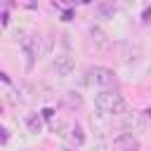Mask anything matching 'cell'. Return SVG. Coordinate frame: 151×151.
<instances>
[{
	"instance_id": "6da1fadb",
	"label": "cell",
	"mask_w": 151,
	"mask_h": 151,
	"mask_svg": "<svg viewBox=\"0 0 151 151\" xmlns=\"http://www.w3.org/2000/svg\"><path fill=\"white\" fill-rule=\"evenodd\" d=\"M19 45H21V52H24V57H26V68L31 71L33 64H35V59H40L42 38L35 35V33H31V35H24V38L19 40Z\"/></svg>"
},
{
	"instance_id": "7a4b0ae2",
	"label": "cell",
	"mask_w": 151,
	"mask_h": 151,
	"mask_svg": "<svg viewBox=\"0 0 151 151\" xmlns=\"http://www.w3.org/2000/svg\"><path fill=\"white\" fill-rule=\"evenodd\" d=\"M123 132H127V134H139V132H144L146 130V125H149V118L142 113V111H127L125 116H123Z\"/></svg>"
},
{
	"instance_id": "3957f363",
	"label": "cell",
	"mask_w": 151,
	"mask_h": 151,
	"mask_svg": "<svg viewBox=\"0 0 151 151\" xmlns=\"http://www.w3.org/2000/svg\"><path fill=\"white\" fill-rule=\"evenodd\" d=\"M87 80H90L94 87H109V85H113L116 73H113L111 68H106V66H92V68L87 71Z\"/></svg>"
},
{
	"instance_id": "277c9868",
	"label": "cell",
	"mask_w": 151,
	"mask_h": 151,
	"mask_svg": "<svg viewBox=\"0 0 151 151\" xmlns=\"http://www.w3.org/2000/svg\"><path fill=\"white\" fill-rule=\"evenodd\" d=\"M52 71H54L59 78H68V76L76 71L73 57H68V54H57V57H52Z\"/></svg>"
},
{
	"instance_id": "5b68a950",
	"label": "cell",
	"mask_w": 151,
	"mask_h": 151,
	"mask_svg": "<svg viewBox=\"0 0 151 151\" xmlns=\"http://www.w3.org/2000/svg\"><path fill=\"white\" fill-rule=\"evenodd\" d=\"M111 149L113 151H139V142L134 134H127V132H120L113 137L111 142Z\"/></svg>"
},
{
	"instance_id": "8992f818",
	"label": "cell",
	"mask_w": 151,
	"mask_h": 151,
	"mask_svg": "<svg viewBox=\"0 0 151 151\" xmlns=\"http://www.w3.org/2000/svg\"><path fill=\"white\" fill-rule=\"evenodd\" d=\"M90 45L94 50H106L109 47V35L101 26H90Z\"/></svg>"
},
{
	"instance_id": "52a82bcc",
	"label": "cell",
	"mask_w": 151,
	"mask_h": 151,
	"mask_svg": "<svg viewBox=\"0 0 151 151\" xmlns=\"http://www.w3.org/2000/svg\"><path fill=\"white\" fill-rule=\"evenodd\" d=\"M111 99H113V92H109V90H101V92L94 97V106H97V113H101V116L111 118V116H109V109H111Z\"/></svg>"
},
{
	"instance_id": "ba28073f",
	"label": "cell",
	"mask_w": 151,
	"mask_h": 151,
	"mask_svg": "<svg viewBox=\"0 0 151 151\" xmlns=\"http://www.w3.org/2000/svg\"><path fill=\"white\" fill-rule=\"evenodd\" d=\"M61 104H64L66 109H80V106H83V97H80V92L68 90V92L61 94Z\"/></svg>"
},
{
	"instance_id": "9c48e42d",
	"label": "cell",
	"mask_w": 151,
	"mask_h": 151,
	"mask_svg": "<svg viewBox=\"0 0 151 151\" xmlns=\"http://www.w3.org/2000/svg\"><path fill=\"white\" fill-rule=\"evenodd\" d=\"M71 123L66 120V118H54L52 123H50V132H54V134H59V137H66V134H71Z\"/></svg>"
},
{
	"instance_id": "30bf717a",
	"label": "cell",
	"mask_w": 151,
	"mask_h": 151,
	"mask_svg": "<svg viewBox=\"0 0 151 151\" xmlns=\"http://www.w3.org/2000/svg\"><path fill=\"white\" fill-rule=\"evenodd\" d=\"M24 123H26V127H28L31 134H40V132H42V120H40L38 113H28V116L24 118Z\"/></svg>"
},
{
	"instance_id": "8fae6325",
	"label": "cell",
	"mask_w": 151,
	"mask_h": 151,
	"mask_svg": "<svg viewBox=\"0 0 151 151\" xmlns=\"http://www.w3.org/2000/svg\"><path fill=\"white\" fill-rule=\"evenodd\" d=\"M68 142H71V146H76V149L85 144V130H83V127H80L78 123H76V125L71 127V134H68Z\"/></svg>"
},
{
	"instance_id": "7c38bea8",
	"label": "cell",
	"mask_w": 151,
	"mask_h": 151,
	"mask_svg": "<svg viewBox=\"0 0 151 151\" xmlns=\"http://www.w3.org/2000/svg\"><path fill=\"white\" fill-rule=\"evenodd\" d=\"M52 42H54V38H52V35H42V47H40V57H50V54H52Z\"/></svg>"
},
{
	"instance_id": "4fadbf2b",
	"label": "cell",
	"mask_w": 151,
	"mask_h": 151,
	"mask_svg": "<svg viewBox=\"0 0 151 151\" xmlns=\"http://www.w3.org/2000/svg\"><path fill=\"white\" fill-rule=\"evenodd\" d=\"M113 12H116V5H111V2L97 5V14H101V17H113Z\"/></svg>"
},
{
	"instance_id": "5bb4252c",
	"label": "cell",
	"mask_w": 151,
	"mask_h": 151,
	"mask_svg": "<svg viewBox=\"0 0 151 151\" xmlns=\"http://www.w3.org/2000/svg\"><path fill=\"white\" fill-rule=\"evenodd\" d=\"M92 151H113V149H111V144L99 142V144H94V149H92Z\"/></svg>"
},
{
	"instance_id": "9a60e30c",
	"label": "cell",
	"mask_w": 151,
	"mask_h": 151,
	"mask_svg": "<svg viewBox=\"0 0 151 151\" xmlns=\"http://www.w3.org/2000/svg\"><path fill=\"white\" fill-rule=\"evenodd\" d=\"M42 118H47V120H54V111H52V109H42Z\"/></svg>"
},
{
	"instance_id": "2e32d148",
	"label": "cell",
	"mask_w": 151,
	"mask_h": 151,
	"mask_svg": "<svg viewBox=\"0 0 151 151\" xmlns=\"http://www.w3.org/2000/svg\"><path fill=\"white\" fill-rule=\"evenodd\" d=\"M7 24H9V14H7V12H2V26H7Z\"/></svg>"
},
{
	"instance_id": "e0dca14e",
	"label": "cell",
	"mask_w": 151,
	"mask_h": 151,
	"mask_svg": "<svg viewBox=\"0 0 151 151\" xmlns=\"http://www.w3.org/2000/svg\"><path fill=\"white\" fill-rule=\"evenodd\" d=\"M0 132H2V144H5V142H7V137H9V132H7V127H2Z\"/></svg>"
},
{
	"instance_id": "ac0fdd59",
	"label": "cell",
	"mask_w": 151,
	"mask_h": 151,
	"mask_svg": "<svg viewBox=\"0 0 151 151\" xmlns=\"http://www.w3.org/2000/svg\"><path fill=\"white\" fill-rule=\"evenodd\" d=\"M149 19H151V7H149V9H144V21H149Z\"/></svg>"
},
{
	"instance_id": "d6986e66",
	"label": "cell",
	"mask_w": 151,
	"mask_h": 151,
	"mask_svg": "<svg viewBox=\"0 0 151 151\" xmlns=\"http://www.w3.org/2000/svg\"><path fill=\"white\" fill-rule=\"evenodd\" d=\"M149 113H151V111H149Z\"/></svg>"
}]
</instances>
